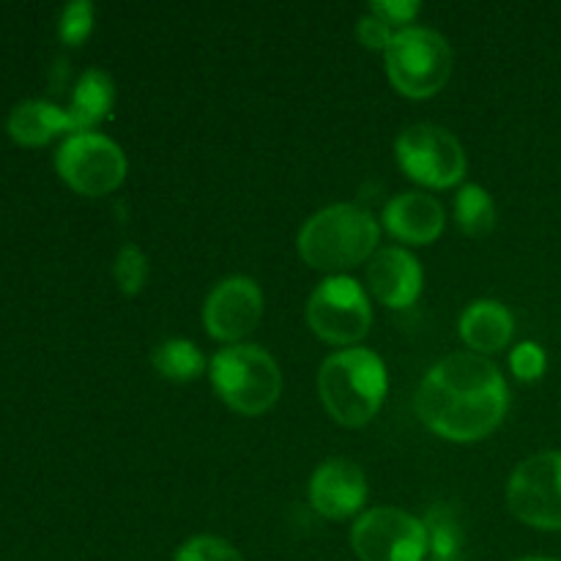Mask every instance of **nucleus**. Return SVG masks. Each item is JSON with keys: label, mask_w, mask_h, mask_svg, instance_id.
Returning <instances> with one entry per match:
<instances>
[{"label": "nucleus", "mask_w": 561, "mask_h": 561, "mask_svg": "<svg viewBox=\"0 0 561 561\" xmlns=\"http://www.w3.org/2000/svg\"><path fill=\"white\" fill-rule=\"evenodd\" d=\"M414 409L422 425L444 442H482L507 416L510 389L491 359L463 351L427 370Z\"/></svg>", "instance_id": "1"}, {"label": "nucleus", "mask_w": 561, "mask_h": 561, "mask_svg": "<svg viewBox=\"0 0 561 561\" xmlns=\"http://www.w3.org/2000/svg\"><path fill=\"white\" fill-rule=\"evenodd\" d=\"M387 365L370 348H345L327 356L318 373V394L337 425L365 427L387 400Z\"/></svg>", "instance_id": "2"}, {"label": "nucleus", "mask_w": 561, "mask_h": 561, "mask_svg": "<svg viewBox=\"0 0 561 561\" xmlns=\"http://www.w3.org/2000/svg\"><path fill=\"white\" fill-rule=\"evenodd\" d=\"M381 228L367 208L334 203L312 214L299 230V255L318 272H348L376 252Z\"/></svg>", "instance_id": "3"}, {"label": "nucleus", "mask_w": 561, "mask_h": 561, "mask_svg": "<svg viewBox=\"0 0 561 561\" xmlns=\"http://www.w3.org/2000/svg\"><path fill=\"white\" fill-rule=\"evenodd\" d=\"M211 387L228 409L241 416H261L283 394V373L261 345H225L211 359Z\"/></svg>", "instance_id": "4"}, {"label": "nucleus", "mask_w": 561, "mask_h": 561, "mask_svg": "<svg viewBox=\"0 0 561 561\" xmlns=\"http://www.w3.org/2000/svg\"><path fill=\"white\" fill-rule=\"evenodd\" d=\"M383 60L394 91L409 99H431L447 85L455 55L442 33L431 27H405L394 33Z\"/></svg>", "instance_id": "5"}, {"label": "nucleus", "mask_w": 561, "mask_h": 561, "mask_svg": "<svg viewBox=\"0 0 561 561\" xmlns=\"http://www.w3.org/2000/svg\"><path fill=\"white\" fill-rule=\"evenodd\" d=\"M307 323L323 343L354 348L373 327L370 296L354 277H327L307 301Z\"/></svg>", "instance_id": "6"}, {"label": "nucleus", "mask_w": 561, "mask_h": 561, "mask_svg": "<svg viewBox=\"0 0 561 561\" xmlns=\"http://www.w3.org/2000/svg\"><path fill=\"white\" fill-rule=\"evenodd\" d=\"M394 157L411 181L449 190L466 175V151L458 137L436 124H414L394 140Z\"/></svg>", "instance_id": "7"}, {"label": "nucleus", "mask_w": 561, "mask_h": 561, "mask_svg": "<svg viewBox=\"0 0 561 561\" xmlns=\"http://www.w3.org/2000/svg\"><path fill=\"white\" fill-rule=\"evenodd\" d=\"M55 168L71 190L88 197L110 195L126 179L124 151L99 131L66 137L55 153Z\"/></svg>", "instance_id": "8"}, {"label": "nucleus", "mask_w": 561, "mask_h": 561, "mask_svg": "<svg viewBox=\"0 0 561 561\" xmlns=\"http://www.w3.org/2000/svg\"><path fill=\"white\" fill-rule=\"evenodd\" d=\"M507 507L531 529L561 531V453H537L513 471Z\"/></svg>", "instance_id": "9"}, {"label": "nucleus", "mask_w": 561, "mask_h": 561, "mask_svg": "<svg viewBox=\"0 0 561 561\" xmlns=\"http://www.w3.org/2000/svg\"><path fill=\"white\" fill-rule=\"evenodd\" d=\"M351 546L359 561H425L427 526L405 510L376 507L354 524Z\"/></svg>", "instance_id": "10"}, {"label": "nucleus", "mask_w": 561, "mask_h": 561, "mask_svg": "<svg viewBox=\"0 0 561 561\" xmlns=\"http://www.w3.org/2000/svg\"><path fill=\"white\" fill-rule=\"evenodd\" d=\"M263 318V290L252 277H236L222 279L214 285L208 294L206 305H203V323H206L208 334L219 343L236 345L257 329Z\"/></svg>", "instance_id": "11"}, {"label": "nucleus", "mask_w": 561, "mask_h": 561, "mask_svg": "<svg viewBox=\"0 0 561 561\" xmlns=\"http://www.w3.org/2000/svg\"><path fill=\"white\" fill-rule=\"evenodd\" d=\"M310 504L329 520H345L367 502V477L354 460L332 458L316 469L310 480Z\"/></svg>", "instance_id": "12"}, {"label": "nucleus", "mask_w": 561, "mask_h": 561, "mask_svg": "<svg viewBox=\"0 0 561 561\" xmlns=\"http://www.w3.org/2000/svg\"><path fill=\"white\" fill-rule=\"evenodd\" d=\"M367 285H370V294L381 305L392 307V310H405V307L420 299L425 274H422L420 261L409 250L387 247V250H378L370 257Z\"/></svg>", "instance_id": "13"}, {"label": "nucleus", "mask_w": 561, "mask_h": 561, "mask_svg": "<svg viewBox=\"0 0 561 561\" xmlns=\"http://www.w3.org/2000/svg\"><path fill=\"white\" fill-rule=\"evenodd\" d=\"M444 208L427 192H403L383 208V228L411 247L433 244L444 233Z\"/></svg>", "instance_id": "14"}, {"label": "nucleus", "mask_w": 561, "mask_h": 561, "mask_svg": "<svg viewBox=\"0 0 561 561\" xmlns=\"http://www.w3.org/2000/svg\"><path fill=\"white\" fill-rule=\"evenodd\" d=\"M458 334L471 354H496V351L507 348L510 340L515 334V318L502 301L480 299L471 301L458 321Z\"/></svg>", "instance_id": "15"}, {"label": "nucleus", "mask_w": 561, "mask_h": 561, "mask_svg": "<svg viewBox=\"0 0 561 561\" xmlns=\"http://www.w3.org/2000/svg\"><path fill=\"white\" fill-rule=\"evenodd\" d=\"M113 104H115L113 77L102 69H88L85 75L77 80L75 93H71V104L66 107L69 135L93 131V126L102 124V121L107 118Z\"/></svg>", "instance_id": "16"}, {"label": "nucleus", "mask_w": 561, "mask_h": 561, "mask_svg": "<svg viewBox=\"0 0 561 561\" xmlns=\"http://www.w3.org/2000/svg\"><path fill=\"white\" fill-rule=\"evenodd\" d=\"M5 129L22 146H44L60 131H69V118L58 104L44 102V99H27L11 110Z\"/></svg>", "instance_id": "17"}, {"label": "nucleus", "mask_w": 561, "mask_h": 561, "mask_svg": "<svg viewBox=\"0 0 561 561\" xmlns=\"http://www.w3.org/2000/svg\"><path fill=\"white\" fill-rule=\"evenodd\" d=\"M427 526V557L431 561H469L466 559V531L458 515L449 507L431 510Z\"/></svg>", "instance_id": "18"}, {"label": "nucleus", "mask_w": 561, "mask_h": 561, "mask_svg": "<svg viewBox=\"0 0 561 561\" xmlns=\"http://www.w3.org/2000/svg\"><path fill=\"white\" fill-rule=\"evenodd\" d=\"M151 365L159 376L175 383L195 381L206 373V359H203L201 348L190 340H168V343H162L153 351Z\"/></svg>", "instance_id": "19"}, {"label": "nucleus", "mask_w": 561, "mask_h": 561, "mask_svg": "<svg viewBox=\"0 0 561 561\" xmlns=\"http://www.w3.org/2000/svg\"><path fill=\"white\" fill-rule=\"evenodd\" d=\"M455 219L471 239H482L496 228V203L480 184H466L455 197Z\"/></svg>", "instance_id": "20"}, {"label": "nucleus", "mask_w": 561, "mask_h": 561, "mask_svg": "<svg viewBox=\"0 0 561 561\" xmlns=\"http://www.w3.org/2000/svg\"><path fill=\"white\" fill-rule=\"evenodd\" d=\"M115 283H118L121 294L126 296H137L142 290L148 279V257L142 255L140 247L135 244H124L121 247L118 257H115Z\"/></svg>", "instance_id": "21"}, {"label": "nucleus", "mask_w": 561, "mask_h": 561, "mask_svg": "<svg viewBox=\"0 0 561 561\" xmlns=\"http://www.w3.org/2000/svg\"><path fill=\"white\" fill-rule=\"evenodd\" d=\"M173 561H244L239 548L214 535H197L179 548Z\"/></svg>", "instance_id": "22"}, {"label": "nucleus", "mask_w": 561, "mask_h": 561, "mask_svg": "<svg viewBox=\"0 0 561 561\" xmlns=\"http://www.w3.org/2000/svg\"><path fill=\"white\" fill-rule=\"evenodd\" d=\"M91 31H93V3H88V0H71V3L64 9V14H60V22H58L60 42L77 47V44H82L88 36H91Z\"/></svg>", "instance_id": "23"}, {"label": "nucleus", "mask_w": 561, "mask_h": 561, "mask_svg": "<svg viewBox=\"0 0 561 561\" xmlns=\"http://www.w3.org/2000/svg\"><path fill=\"white\" fill-rule=\"evenodd\" d=\"M546 367H548L546 351H542V345L531 343V340L518 343L513 348V354H510V370L515 373L518 381H526V383L540 381V378L546 376Z\"/></svg>", "instance_id": "24"}, {"label": "nucleus", "mask_w": 561, "mask_h": 561, "mask_svg": "<svg viewBox=\"0 0 561 561\" xmlns=\"http://www.w3.org/2000/svg\"><path fill=\"white\" fill-rule=\"evenodd\" d=\"M420 9L422 5L416 3V0H376V3H370V14H376L378 20L387 22L389 27L400 25L403 31L411 27V22L416 20Z\"/></svg>", "instance_id": "25"}, {"label": "nucleus", "mask_w": 561, "mask_h": 561, "mask_svg": "<svg viewBox=\"0 0 561 561\" xmlns=\"http://www.w3.org/2000/svg\"><path fill=\"white\" fill-rule=\"evenodd\" d=\"M356 36H359V42L365 44L367 49H373V53H387V47L392 44L394 33L387 22L378 20L376 14H370V11H367V14L359 20V25H356Z\"/></svg>", "instance_id": "26"}, {"label": "nucleus", "mask_w": 561, "mask_h": 561, "mask_svg": "<svg viewBox=\"0 0 561 561\" xmlns=\"http://www.w3.org/2000/svg\"><path fill=\"white\" fill-rule=\"evenodd\" d=\"M518 561H561V559H546V557H529V559H518Z\"/></svg>", "instance_id": "27"}]
</instances>
